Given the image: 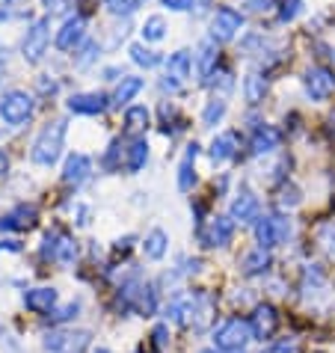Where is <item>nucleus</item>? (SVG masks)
Returning <instances> with one entry per match:
<instances>
[{
    "label": "nucleus",
    "mask_w": 335,
    "mask_h": 353,
    "mask_svg": "<svg viewBox=\"0 0 335 353\" xmlns=\"http://www.w3.org/2000/svg\"><path fill=\"white\" fill-rule=\"evenodd\" d=\"M65 134H68V122L65 119H51L42 125V131L36 134V140L30 145V161L36 166H54L60 161V154L65 149Z\"/></svg>",
    "instance_id": "nucleus-1"
},
{
    "label": "nucleus",
    "mask_w": 335,
    "mask_h": 353,
    "mask_svg": "<svg viewBox=\"0 0 335 353\" xmlns=\"http://www.w3.org/2000/svg\"><path fill=\"white\" fill-rule=\"evenodd\" d=\"M250 341H252V330L250 321L243 318H229L214 330V347L220 353H243Z\"/></svg>",
    "instance_id": "nucleus-2"
},
{
    "label": "nucleus",
    "mask_w": 335,
    "mask_h": 353,
    "mask_svg": "<svg viewBox=\"0 0 335 353\" xmlns=\"http://www.w3.org/2000/svg\"><path fill=\"white\" fill-rule=\"evenodd\" d=\"M48 48H51V18L42 15L24 30V39H21V57L24 63L30 65H39L45 60Z\"/></svg>",
    "instance_id": "nucleus-3"
},
{
    "label": "nucleus",
    "mask_w": 335,
    "mask_h": 353,
    "mask_svg": "<svg viewBox=\"0 0 335 353\" xmlns=\"http://www.w3.org/2000/svg\"><path fill=\"white\" fill-rule=\"evenodd\" d=\"M291 220L288 214H261L255 220V241H258L261 250H273V247H282L288 243L291 238Z\"/></svg>",
    "instance_id": "nucleus-4"
},
{
    "label": "nucleus",
    "mask_w": 335,
    "mask_h": 353,
    "mask_svg": "<svg viewBox=\"0 0 335 353\" xmlns=\"http://www.w3.org/2000/svg\"><path fill=\"white\" fill-rule=\"evenodd\" d=\"M33 110H36V101L27 90H6L0 95V119H3L9 128H18V125L30 122Z\"/></svg>",
    "instance_id": "nucleus-5"
},
{
    "label": "nucleus",
    "mask_w": 335,
    "mask_h": 353,
    "mask_svg": "<svg viewBox=\"0 0 335 353\" xmlns=\"http://www.w3.org/2000/svg\"><path fill=\"white\" fill-rule=\"evenodd\" d=\"M90 341H92L90 330H54L45 336L42 347L45 353H86Z\"/></svg>",
    "instance_id": "nucleus-6"
},
{
    "label": "nucleus",
    "mask_w": 335,
    "mask_h": 353,
    "mask_svg": "<svg viewBox=\"0 0 335 353\" xmlns=\"http://www.w3.org/2000/svg\"><path fill=\"white\" fill-rule=\"evenodd\" d=\"M42 259H51L57 264H74L77 259V241L74 238H68L65 232L60 229H51V232H45V238H42Z\"/></svg>",
    "instance_id": "nucleus-7"
},
{
    "label": "nucleus",
    "mask_w": 335,
    "mask_h": 353,
    "mask_svg": "<svg viewBox=\"0 0 335 353\" xmlns=\"http://www.w3.org/2000/svg\"><path fill=\"white\" fill-rule=\"evenodd\" d=\"M303 90L312 101H329L335 95V72L329 65H312L303 74Z\"/></svg>",
    "instance_id": "nucleus-8"
},
{
    "label": "nucleus",
    "mask_w": 335,
    "mask_h": 353,
    "mask_svg": "<svg viewBox=\"0 0 335 353\" xmlns=\"http://www.w3.org/2000/svg\"><path fill=\"white\" fill-rule=\"evenodd\" d=\"M243 24H246L243 12H238L234 6H220L211 18V39L214 42H232L243 30Z\"/></svg>",
    "instance_id": "nucleus-9"
},
{
    "label": "nucleus",
    "mask_w": 335,
    "mask_h": 353,
    "mask_svg": "<svg viewBox=\"0 0 335 353\" xmlns=\"http://www.w3.org/2000/svg\"><path fill=\"white\" fill-rule=\"evenodd\" d=\"M220 60H223V51H220V42L214 39H202L199 48H196V68H199V81L202 83H214L216 72H220Z\"/></svg>",
    "instance_id": "nucleus-10"
},
{
    "label": "nucleus",
    "mask_w": 335,
    "mask_h": 353,
    "mask_svg": "<svg viewBox=\"0 0 335 353\" xmlns=\"http://www.w3.org/2000/svg\"><path fill=\"white\" fill-rule=\"evenodd\" d=\"M110 104H113V98L104 92H74L65 101L68 113H74V116H101Z\"/></svg>",
    "instance_id": "nucleus-11"
},
{
    "label": "nucleus",
    "mask_w": 335,
    "mask_h": 353,
    "mask_svg": "<svg viewBox=\"0 0 335 353\" xmlns=\"http://www.w3.org/2000/svg\"><path fill=\"white\" fill-rule=\"evenodd\" d=\"M86 42V18L83 15H68L63 27L57 30L54 36V45L60 48V51H77Z\"/></svg>",
    "instance_id": "nucleus-12"
},
{
    "label": "nucleus",
    "mask_w": 335,
    "mask_h": 353,
    "mask_svg": "<svg viewBox=\"0 0 335 353\" xmlns=\"http://www.w3.org/2000/svg\"><path fill=\"white\" fill-rule=\"evenodd\" d=\"M229 217L234 223H255L261 217V202H258V196L252 193V188H243L234 193V199H232V208H229Z\"/></svg>",
    "instance_id": "nucleus-13"
},
{
    "label": "nucleus",
    "mask_w": 335,
    "mask_h": 353,
    "mask_svg": "<svg viewBox=\"0 0 335 353\" xmlns=\"http://www.w3.org/2000/svg\"><path fill=\"white\" fill-rule=\"evenodd\" d=\"M39 220V208L30 202H21V205H15L12 211H6L3 217H0V232H27V229H33Z\"/></svg>",
    "instance_id": "nucleus-14"
},
{
    "label": "nucleus",
    "mask_w": 335,
    "mask_h": 353,
    "mask_svg": "<svg viewBox=\"0 0 335 353\" xmlns=\"http://www.w3.org/2000/svg\"><path fill=\"white\" fill-rule=\"evenodd\" d=\"M21 300L27 312H33V315H51L57 309V303H60V294L51 285H39V288H27Z\"/></svg>",
    "instance_id": "nucleus-15"
},
{
    "label": "nucleus",
    "mask_w": 335,
    "mask_h": 353,
    "mask_svg": "<svg viewBox=\"0 0 335 353\" xmlns=\"http://www.w3.org/2000/svg\"><path fill=\"white\" fill-rule=\"evenodd\" d=\"M232 238H234V220L232 217H223V214L211 217L208 229L202 232V243H205V247H214V250L229 247Z\"/></svg>",
    "instance_id": "nucleus-16"
},
{
    "label": "nucleus",
    "mask_w": 335,
    "mask_h": 353,
    "mask_svg": "<svg viewBox=\"0 0 335 353\" xmlns=\"http://www.w3.org/2000/svg\"><path fill=\"white\" fill-rule=\"evenodd\" d=\"M92 175V158L83 152H72L63 163V181L68 188H81V184Z\"/></svg>",
    "instance_id": "nucleus-17"
},
{
    "label": "nucleus",
    "mask_w": 335,
    "mask_h": 353,
    "mask_svg": "<svg viewBox=\"0 0 335 353\" xmlns=\"http://www.w3.org/2000/svg\"><path fill=\"white\" fill-rule=\"evenodd\" d=\"M276 327H279V315H276V309L270 306V303H261V306L252 309V318H250V330H252V339H270Z\"/></svg>",
    "instance_id": "nucleus-18"
},
{
    "label": "nucleus",
    "mask_w": 335,
    "mask_h": 353,
    "mask_svg": "<svg viewBox=\"0 0 335 353\" xmlns=\"http://www.w3.org/2000/svg\"><path fill=\"white\" fill-rule=\"evenodd\" d=\"M282 145V131L273 128V125H258L250 137V149L252 154H270Z\"/></svg>",
    "instance_id": "nucleus-19"
},
{
    "label": "nucleus",
    "mask_w": 335,
    "mask_h": 353,
    "mask_svg": "<svg viewBox=\"0 0 335 353\" xmlns=\"http://www.w3.org/2000/svg\"><path fill=\"white\" fill-rule=\"evenodd\" d=\"M196 158H199V143H190L179 163V190L181 193L193 190L196 181H199V175H196Z\"/></svg>",
    "instance_id": "nucleus-20"
},
{
    "label": "nucleus",
    "mask_w": 335,
    "mask_h": 353,
    "mask_svg": "<svg viewBox=\"0 0 335 353\" xmlns=\"http://www.w3.org/2000/svg\"><path fill=\"white\" fill-rule=\"evenodd\" d=\"M238 149H241L238 134H234V131H223V134H216V137H214V143H211L208 154H211V161H214V163H225V161H232L234 154H238Z\"/></svg>",
    "instance_id": "nucleus-21"
},
{
    "label": "nucleus",
    "mask_w": 335,
    "mask_h": 353,
    "mask_svg": "<svg viewBox=\"0 0 335 353\" xmlns=\"http://www.w3.org/2000/svg\"><path fill=\"white\" fill-rule=\"evenodd\" d=\"M270 250H261V247H255L252 252H246L243 261H241V270H243V276H264V273L270 270Z\"/></svg>",
    "instance_id": "nucleus-22"
},
{
    "label": "nucleus",
    "mask_w": 335,
    "mask_h": 353,
    "mask_svg": "<svg viewBox=\"0 0 335 353\" xmlns=\"http://www.w3.org/2000/svg\"><path fill=\"white\" fill-rule=\"evenodd\" d=\"M163 315H166V321H172V323H190V315H193V294H175V297L166 303Z\"/></svg>",
    "instance_id": "nucleus-23"
},
{
    "label": "nucleus",
    "mask_w": 335,
    "mask_h": 353,
    "mask_svg": "<svg viewBox=\"0 0 335 353\" xmlns=\"http://www.w3.org/2000/svg\"><path fill=\"white\" fill-rule=\"evenodd\" d=\"M166 74L175 77V81H190V74H193V54L190 51H175L166 57Z\"/></svg>",
    "instance_id": "nucleus-24"
},
{
    "label": "nucleus",
    "mask_w": 335,
    "mask_h": 353,
    "mask_svg": "<svg viewBox=\"0 0 335 353\" xmlns=\"http://www.w3.org/2000/svg\"><path fill=\"white\" fill-rule=\"evenodd\" d=\"M267 90H270V83H267V77H264L261 72H250L243 77V98H246V104H261L264 98H267Z\"/></svg>",
    "instance_id": "nucleus-25"
},
{
    "label": "nucleus",
    "mask_w": 335,
    "mask_h": 353,
    "mask_svg": "<svg viewBox=\"0 0 335 353\" xmlns=\"http://www.w3.org/2000/svg\"><path fill=\"white\" fill-rule=\"evenodd\" d=\"M143 86H145V81H143V77H136V74L122 77L119 86H116V92H113V104L116 107H131L134 98L143 92Z\"/></svg>",
    "instance_id": "nucleus-26"
},
{
    "label": "nucleus",
    "mask_w": 335,
    "mask_h": 353,
    "mask_svg": "<svg viewBox=\"0 0 335 353\" xmlns=\"http://www.w3.org/2000/svg\"><path fill=\"white\" fill-rule=\"evenodd\" d=\"M166 250H170V234H166L163 229H152V232L143 238V252H145V259L161 261V259L166 256Z\"/></svg>",
    "instance_id": "nucleus-27"
},
{
    "label": "nucleus",
    "mask_w": 335,
    "mask_h": 353,
    "mask_svg": "<svg viewBox=\"0 0 335 353\" xmlns=\"http://www.w3.org/2000/svg\"><path fill=\"white\" fill-rule=\"evenodd\" d=\"M211 312H214V300H211V294L196 291V294H193V315H190L193 327H196V330H205V327H208V321L214 318Z\"/></svg>",
    "instance_id": "nucleus-28"
},
{
    "label": "nucleus",
    "mask_w": 335,
    "mask_h": 353,
    "mask_svg": "<svg viewBox=\"0 0 335 353\" xmlns=\"http://www.w3.org/2000/svg\"><path fill=\"white\" fill-rule=\"evenodd\" d=\"M149 163V143L143 140V137H136V140L128 145V154H125V170L131 172V175H136L143 170V166Z\"/></svg>",
    "instance_id": "nucleus-29"
},
{
    "label": "nucleus",
    "mask_w": 335,
    "mask_h": 353,
    "mask_svg": "<svg viewBox=\"0 0 335 353\" xmlns=\"http://www.w3.org/2000/svg\"><path fill=\"white\" fill-rule=\"evenodd\" d=\"M152 125V113L145 104H131L125 110V131L128 134H143Z\"/></svg>",
    "instance_id": "nucleus-30"
},
{
    "label": "nucleus",
    "mask_w": 335,
    "mask_h": 353,
    "mask_svg": "<svg viewBox=\"0 0 335 353\" xmlns=\"http://www.w3.org/2000/svg\"><path fill=\"white\" fill-rule=\"evenodd\" d=\"M225 110H229V101H225V95H214L208 104H205L202 110V128H216V125L223 122Z\"/></svg>",
    "instance_id": "nucleus-31"
},
{
    "label": "nucleus",
    "mask_w": 335,
    "mask_h": 353,
    "mask_svg": "<svg viewBox=\"0 0 335 353\" xmlns=\"http://www.w3.org/2000/svg\"><path fill=\"white\" fill-rule=\"evenodd\" d=\"M128 54H131V60L136 65H143V68H154V65L163 63V57L157 51H152V48H145V42H134L131 48H128Z\"/></svg>",
    "instance_id": "nucleus-32"
},
{
    "label": "nucleus",
    "mask_w": 335,
    "mask_h": 353,
    "mask_svg": "<svg viewBox=\"0 0 335 353\" xmlns=\"http://www.w3.org/2000/svg\"><path fill=\"white\" fill-rule=\"evenodd\" d=\"M166 18L163 15H149L143 21V27H140V33H143V42H161V39H166Z\"/></svg>",
    "instance_id": "nucleus-33"
},
{
    "label": "nucleus",
    "mask_w": 335,
    "mask_h": 353,
    "mask_svg": "<svg viewBox=\"0 0 335 353\" xmlns=\"http://www.w3.org/2000/svg\"><path fill=\"white\" fill-rule=\"evenodd\" d=\"M98 54H101V45L95 42V39H86V42L74 51V65L77 68H86V65H92L98 60Z\"/></svg>",
    "instance_id": "nucleus-34"
},
{
    "label": "nucleus",
    "mask_w": 335,
    "mask_h": 353,
    "mask_svg": "<svg viewBox=\"0 0 335 353\" xmlns=\"http://www.w3.org/2000/svg\"><path fill=\"white\" fill-rule=\"evenodd\" d=\"M136 312L145 318H152L154 312H157V288L154 285H145L143 282V288H140V300H136Z\"/></svg>",
    "instance_id": "nucleus-35"
},
{
    "label": "nucleus",
    "mask_w": 335,
    "mask_h": 353,
    "mask_svg": "<svg viewBox=\"0 0 335 353\" xmlns=\"http://www.w3.org/2000/svg\"><path fill=\"white\" fill-rule=\"evenodd\" d=\"M318 243H321V250L327 252V259L335 261V220L323 223L318 229Z\"/></svg>",
    "instance_id": "nucleus-36"
},
{
    "label": "nucleus",
    "mask_w": 335,
    "mask_h": 353,
    "mask_svg": "<svg viewBox=\"0 0 335 353\" xmlns=\"http://www.w3.org/2000/svg\"><path fill=\"white\" fill-rule=\"evenodd\" d=\"M104 6H107V12L110 15L128 18V15H134L136 9H140V0H104Z\"/></svg>",
    "instance_id": "nucleus-37"
},
{
    "label": "nucleus",
    "mask_w": 335,
    "mask_h": 353,
    "mask_svg": "<svg viewBox=\"0 0 335 353\" xmlns=\"http://www.w3.org/2000/svg\"><path fill=\"white\" fill-rule=\"evenodd\" d=\"M77 312H81V300H72V303H65V306L54 309L48 318H51V323H65V321H74Z\"/></svg>",
    "instance_id": "nucleus-38"
},
{
    "label": "nucleus",
    "mask_w": 335,
    "mask_h": 353,
    "mask_svg": "<svg viewBox=\"0 0 335 353\" xmlns=\"http://www.w3.org/2000/svg\"><path fill=\"white\" fill-rule=\"evenodd\" d=\"M300 202H303L300 190L294 188V184H285V188H282V193H279V208H297Z\"/></svg>",
    "instance_id": "nucleus-39"
},
{
    "label": "nucleus",
    "mask_w": 335,
    "mask_h": 353,
    "mask_svg": "<svg viewBox=\"0 0 335 353\" xmlns=\"http://www.w3.org/2000/svg\"><path fill=\"white\" fill-rule=\"evenodd\" d=\"M303 12V0H282V9H279V21L282 24H288L294 21Z\"/></svg>",
    "instance_id": "nucleus-40"
},
{
    "label": "nucleus",
    "mask_w": 335,
    "mask_h": 353,
    "mask_svg": "<svg viewBox=\"0 0 335 353\" xmlns=\"http://www.w3.org/2000/svg\"><path fill=\"white\" fill-rule=\"evenodd\" d=\"M267 353H300V341L297 339H276L273 345L267 347Z\"/></svg>",
    "instance_id": "nucleus-41"
},
{
    "label": "nucleus",
    "mask_w": 335,
    "mask_h": 353,
    "mask_svg": "<svg viewBox=\"0 0 335 353\" xmlns=\"http://www.w3.org/2000/svg\"><path fill=\"white\" fill-rule=\"evenodd\" d=\"M119 140H113L110 143V149H107V154H104V158H101V166H104V170L107 172H116V158H119Z\"/></svg>",
    "instance_id": "nucleus-42"
},
{
    "label": "nucleus",
    "mask_w": 335,
    "mask_h": 353,
    "mask_svg": "<svg viewBox=\"0 0 335 353\" xmlns=\"http://www.w3.org/2000/svg\"><path fill=\"white\" fill-rule=\"evenodd\" d=\"M161 3L170 9V12H190L196 0H161Z\"/></svg>",
    "instance_id": "nucleus-43"
},
{
    "label": "nucleus",
    "mask_w": 335,
    "mask_h": 353,
    "mask_svg": "<svg viewBox=\"0 0 335 353\" xmlns=\"http://www.w3.org/2000/svg\"><path fill=\"white\" fill-rule=\"evenodd\" d=\"M166 336H170V327H166V323H157L154 332H152L154 345H157V347H166V345H170V339H166Z\"/></svg>",
    "instance_id": "nucleus-44"
},
{
    "label": "nucleus",
    "mask_w": 335,
    "mask_h": 353,
    "mask_svg": "<svg viewBox=\"0 0 335 353\" xmlns=\"http://www.w3.org/2000/svg\"><path fill=\"white\" fill-rule=\"evenodd\" d=\"M276 3L279 0H246V9H252V12H270Z\"/></svg>",
    "instance_id": "nucleus-45"
},
{
    "label": "nucleus",
    "mask_w": 335,
    "mask_h": 353,
    "mask_svg": "<svg viewBox=\"0 0 335 353\" xmlns=\"http://www.w3.org/2000/svg\"><path fill=\"white\" fill-rule=\"evenodd\" d=\"M68 3H72V0H42V6L48 9V15H54V12H65Z\"/></svg>",
    "instance_id": "nucleus-46"
},
{
    "label": "nucleus",
    "mask_w": 335,
    "mask_h": 353,
    "mask_svg": "<svg viewBox=\"0 0 335 353\" xmlns=\"http://www.w3.org/2000/svg\"><path fill=\"white\" fill-rule=\"evenodd\" d=\"M51 74H42L39 77V92H45V95H54L57 92V81H48Z\"/></svg>",
    "instance_id": "nucleus-47"
},
{
    "label": "nucleus",
    "mask_w": 335,
    "mask_h": 353,
    "mask_svg": "<svg viewBox=\"0 0 335 353\" xmlns=\"http://www.w3.org/2000/svg\"><path fill=\"white\" fill-rule=\"evenodd\" d=\"M161 90H163V92H179V90H181V81H175V77L166 74L163 81H161Z\"/></svg>",
    "instance_id": "nucleus-48"
},
{
    "label": "nucleus",
    "mask_w": 335,
    "mask_h": 353,
    "mask_svg": "<svg viewBox=\"0 0 335 353\" xmlns=\"http://www.w3.org/2000/svg\"><path fill=\"white\" fill-rule=\"evenodd\" d=\"M90 217H92V211L86 205H77V225H90Z\"/></svg>",
    "instance_id": "nucleus-49"
},
{
    "label": "nucleus",
    "mask_w": 335,
    "mask_h": 353,
    "mask_svg": "<svg viewBox=\"0 0 335 353\" xmlns=\"http://www.w3.org/2000/svg\"><path fill=\"white\" fill-rule=\"evenodd\" d=\"M6 172H9V154H6L3 149H0V179H3Z\"/></svg>",
    "instance_id": "nucleus-50"
},
{
    "label": "nucleus",
    "mask_w": 335,
    "mask_h": 353,
    "mask_svg": "<svg viewBox=\"0 0 335 353\" xmlns=\"http://www.w3.org/2000/svg\"><path fill=\"white\" fill-rule=\"evenodd\" d=\"M0 250H9V252H18V250H21V243H18V241H0Z\"/></svg>",
    "instance_id": "nucleus-51"
},
{
    "label": "nucleus",
    "mask_w": 335,
    "mask_h": 353,
    "mask_svg": "<svg viewBox=\"0 0 335 353\" xmlns=\"http://www.w3.org/2000/svg\"><path fill=\"white\" fill-rule=\"evenodd\" d=\"M104 74H107V81H119L122 68H104Z\"/></svg>",
    "instance_id": "nucleus-52"
},
{
    "label": "nucleus",
    "mask_w": 335,
    "mask_h": 353,
    "mask_svg": "<svg viewBox=\"0 0 335 353\" xmlns=\"http://www.w3.org/2000/svg\"><path fill=\"white\" fill-rule=\"evenodd\" d=\"M3 68H6V54L0 57V77H3Z\"/></svg>",
    "instance_id": "nucleus-53"
},
{
    "label": "nucleus",
    "mask_w": 335,
    "mask_h": 353,
    "mask_svg": "<svg viewBox=\"0 0 335 353\" xmlns=\"http://www.w3.org/2000/svg\"><path fill=\"white\" fill-rule=\"evenodd\" d=\"M6 18H9V12H6L3 6H0V21H6Z\"/></svg>",
    "instance_id": "nucleus-54"
},
{
    "label": "nucleus",
    "mask_w": 335,
    "mask_h": 353,
    "mask_svg": "<svg viewBox=\"0 0 335 353\" xmlns=\"http://www.w3.org/2000/svg\"><path fill=\"white\" fill-rule=\"evenodd\" d=\"M92 353H113L110 347H98V350H92Z\"/></svg>",
    "instance_id": "nucleus-55"
},
{
    "label": "nucleus",
    "mask_w": 335,
    "mask_h": 353,
    "mask_svg": "<svg viewBox=\"0 0 335 353\" xmlns=\"http://www.w3.org/2000/svg\"><path fill=\"white\" fill-rule=\"evenodd\" d=\"M199 353H220V350H216V347H205V350H199Z\"/></svg>",
    "instance_id": "nucleus-56"
},
{
    "label": "nucleus",
    "mask_w": 335,
    "mask_h": 353,
    "mask_svg": "<svg viewBox=\"0 0 335 353\" xmlns=\"http://www.w3.org/2000/svg\"><path fill=\"white\" fill-rule=\"evenodd\" d=\"M199 3H202V9H208V6H211V0H199Z\"/></svg>",
    "instance_id": "nucleus-57"
},
{
    "label": "nucleus",
    "mask_w": 335,
    "mask_h": 353,
    "mask_svg": "<svg viewBox=\"0 0 335 353\" xmlns=\"http://www.w3.org/2000/svg\"><path fill=\"white\" fill-rule=\"evenodd\" d=\"M6 3H24V0H6Z\"/></svg>",
    "instance_id": "nucleus-58"
}]
</instances>
